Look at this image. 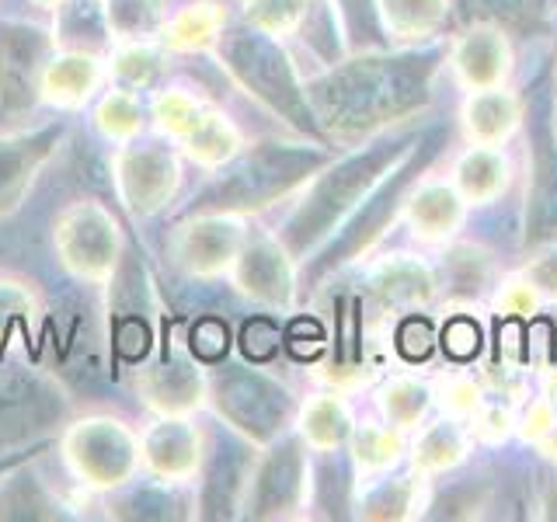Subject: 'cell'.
<instances>
[{"instance_id": "6da1fadb", "label": "cell", "mask_w": 557, "mask_h": 522, "mask_svg": "<svg viewBox=\"0 0 557 522\" xmlns=\"http://www.w3.org/2000/svg\"><path fill=\"white\" fill-rule=\"evenodd\" d=\"M313 164H318V157L300 153V150H278V147L255 150L251 157H244L231 174H223L220 182L209 185L199 199H191L185 216L234 213V209L265 206V199L296 185Z\"/></svg>"}, {"instance_id": "7a4b0ae2", "label": "cell", "mask_w": 557, "mask_h": 522, "mask_svg": "<svg viewBox=\"0 0 557 522\" xmlns=\"http://www.w3.org/2000/svg\"><path fill=\"white\" fill-rule=\"evenodd\" d=\"M220 57L231 66V74L255 91L261 101H269L275 112H283L296 126L310 129V115L304 109L300 87L293 80V70L269 35L255 28H231L220 39Z\"/></svg>"}, {"instance_id": "3957f363", "label": "cell", "mask_w": 557, "mask_h": 522, "mask_svg": "<svg viewBox=\"0 0 557 522\" xmlns=\"http://www.w3.org/2000/svg\"><path fill=\"white\" fill-rule=\"evenodd\" d=\"M66 418V397L49 376L0 365V452L42 439Z\"/></svg>"}, {"instance_id": "277c9868", "label": "cell", "mask_w": 557, "mask_h": 522, "mask_svg": "<svg viewBox=\"0 0 557 522\" xmlns=\"http://www.w3.org/2000/svg\"><path fill=\"white\" fill-rule=\"evenodd\" d=\"M52 49H57V39L39 25H0V115L4 119L32 112L35 101L42 98Z\"/></svg>"}, {"instance_id": "5b68a950", "label": "cell", "mask_w": 557, "mask_h": 522, "mask_svg": "<svg viewBox=\"0 0 557 522\" xmlns=\"http://www.w3.org/2000/svg\"><path fill=\"white\" fill-rule=\"evenodd\" d=\"M66 460L74 474L95 487H119L133 477L139 463V446L129 428L112 418H91L66 432Z\"/></svg>"}, {"instance_id": "8992f818", "label": "cell", "mask_w": 557, "mask_h": 522, "mask_svg": "<svg viewBox=\"0 0 557 522\" xmlns=\"http://www.w3.org/2000/svg\"><path fill=\"white\" fill-rule=\"evenodd\" d=\"M411 95H414L411 84L400 74H391L387 66H362V70H342L327 84H321L318 104L335 122H359L387 109H397V104L411 101Z\"/></svg>"}, {"instance_id": "52a82bcc", "label": "cell", "mask_w": 557, "mask_h": 522, "mask_svg": "<svg viewBox=\"0 0 557 522\" xmlns=\"http://www.w3.org/2000/svg\"><path fill=\"white\" fill-rule=\"evenodd\" d=\"M57 248L63 265L81 278H104L119 265V237L115 223L101 206L66 209L57 226Z\"/></svg>"}, {"instance_id": "ba28073f", "label": "cell", "mask_w": 557, "mask_h": 522, "mask_svg": "<svg viewBox=\"0 0 557 522\" xmlns=\"http://www.w3.org/2000/svg\"><path fill=\"white\" fill-rule=\"evenodd\" d=\"M178 161L164 144L129 147L119 153V188L136 213H157L174 196Z\"/></svg>"}, {"instance_id": "9c48e42d", "label": "cell", "mask_w": 557, "mask_h": 522, "mask_svg": "<svg viewBox=\"0 0 557 522\" xmlns=\"http://www.w3.org/2000/svg\"><path fill=\"white\" fill-rule=\"evenodd\" d=\"M216 408L244 432L265 439L286 418V397L258 373H226L216 380Z\"/></svg>"}, {"instance_id": "30bf717a", "label": "cell", "mask_w": 557, "mask_h": 522, "mask_svg": "<svg viewBox=\"0 0 557 522\" xmlns=\"http://www.w3.org/2000/svg\"><path fill=\"white\" fill-rule=\"evenodd\" d=\"M63 136V126H42L22 136H0V213L22 202L32 178L49 161Z\"/></svg>"}, {"instance_id": "8fae6325", "label": "cell", "mask_w": 557, "mask_h": 522, "mask_svg": "<svg viewBox=\"0 0 557 522\" xmlns=\"http://www.w3.org/2000/svg\"><path fill=\"white\" fill-rule=\"evenodd\" d=\"M196 432L178 418H164L157 422L144 439V457L161 477H185L196 467Z\"/></svg>"}, {"instance_id": "7c38bea8", "label": "cell", "mask_w": 557, "mask_h": 522, "mask_svg": "<svg viewBox=\"0 0 557 522\" xmlns=\"http://www.w3.org/2000/svg\"><path fill=\"white\" fill-rule=\"evenodd\" d=\"M95 84H98V63L91 52H66V57L49 63L42 95L63 104V109H74V104H81L95 91Z\"/></svg>"}, {"instance_id": "4fadbf2b", "label": "cell", "mask_w": 557, "mask_h": 522, "mask_svg": "<svg viewBox=\"0 0 557 522\" xmlns=\"http://www.w3.org/2000/svg\"><path fill=\"white\" fill-rule=\"evenodd\" d=\"M109 35V14L98 0H60V28L57 39L70 52H95Z\"/></svg>"}, {"instance_id": "5bb4252c", "label": "cell", "mask_w": 557, "mask_h": 522, "mask_svg": "<svg viewBox=\"0 0 557 522\" xmlns=\"http://www.w3.org/2000/svg\"><path fill=\"white\" fill-rule=\"evenodd\" d=\"M147 400L164 414L171 411H188L199 400V376L185 362H161L153 365L144 380Z\"/></svg>"}, {"instance_id": "9a60e30c", "label": "cell", "mask_w": 557, "mask_h": 522, "mask_svg": "<svg viewBox=\"0 0 557 522\" xmlns=\"http://www.w3.org/2000/svg\"><path fill=\"white\" fill-rule=\"evenodd\" d=\"M296 481H300L296 449L275 452L255 484V515H275L278 509H286V505L296 498V487H300Z\"/></svg>"}, {"instance_id": "2e32d148", "label": "cell", "mask_w": 557, "mask_h": 522, "mask_svg": "<svg viewBox=\"0 0 557 522\" xmlns=\"http://www.w3.org/2000/svg\"><path fill=\"white\" fill-rule=\"evenodd\" d=\"M109 32L119 39H147L168 22L164 0H109Z\"/></svg>"}, {"instance_id": "e0dca14e", "label": "cell", "mask_w": 557, "mask_h": 522, "mask_svg": "<svg viewBox=\"0 0 557 522\" xmlns=\"http://www.w3.org/2000/svg\"><path fill=\"white\" fill-rule=\"evenodd\" d=\"M226 226L220 223H199V226H188V234L182 237V258L185 265H191L196 272H209L216 269L220 261H226L234 248V237L223 234Z\"/></svg>"}, {"instance_id": "ac0fdd59", "label": "cell", "mask_w": 557, "mask_h": 522, "mask_svg": "<svg viewBox=\"0 0 557 522\" xmlns=\"http://www.w3.org/2000/svg\"><path fill=\"white\" fill-rule=\"evenodd\" d=\"M240 283L248 286L255 296H283L286 293L283 261H278V254L272 248H251L248 254H244Z\"/></svg>"}, {"instance_id": "d6986e66", "label": "cell", "mask_w": 557, "mask_h": 522, "mask_svg": "<svg viewBox=\"0 0 557 522\" xmlns=\"http://www.w3.org/2000/svg\"><path fill=\"white\" fill-rule=\"evenodd\" d=\"M39 509H49V505L39 498V487H35V481L28 477H11V484H8V492L0 495V519H11V515H17V519H39V515H46V512H39Z\"/></svg>"}, {"instance_id": "ffe728a7", "label": "cell", "mask_w": 557, "mask_h": 522, "mask_svg": "<svg viewBox=\"0 0 557 522\" xmlns=\"http://www.w3.org/2000/svg\"><path fill=\"white\" fill-rule=\"evenodd\" d=\"M101 126L109 129L112 136H133L139 129V104L133 101V95L126 91H115L109 101L101 104Z\"/></svg>"}, {"instance_id": "44dd1931", "label": "cell", "mask_w": 557, "mask_h": 522, "mask_svg": "<svg viewBox=\"0 0 557 522\" xmlns=\"http://www.w3.org/2000/svg\"><path fill=\"white\" fill-rule=\"evenodd\" d=\"M216 28V14L209 11L206 4H199V8H191V11H185L178 22L171 25V42L174 46H199L209 32Z\"/></svg>"}, {"instance_id": "7402d4cb", "label": "cell", "mask_w": 557, "mask_h": 522, "mask_svg": "<svg viewBox=\"0 0 557 522\" xmlns=\"http://www.w3.org/2000/svg\"><path fill=\"white\" fill-rule=\"evenodd\" d=\"M191 352L202 362H216L226 352V327L220 321H202L191 331Z\"/></svg>"}, {"instance_id": "603a6c76", "label": "cell", "mask_w": 557, "mask_h": 522, "mask_svg": "<svg viewBox=\"0 0 557 522\" xmlns=\"http://www.w3.org/2000/svg\"><path fill=\"white\" fill-rule=\"evenodd\" d=\"M275 348H278V331L269 321L244 324V352L251 359H269Z\"/></svg>"}, {"instance_id": "cb8c5ba5", "label": "cell", "mask_w": 557, "mask_h": 522, "mask_svg": "<svg viewBox=\"0 0 557 522\" xmlns=\"http://www.w3.org/2000/svg\"><path fill=\"white\" fill-rule=\"evenodd\" d=\"M443 341H446V352H449L453 359H467V356H474V352H478L481 335H478V327L470 324V321H453V324L446 327Z\"/></svg>"}, {"instance_id": "d4e9b609", "label": "cell", "mask_w": 557, "mask_h": 522, "mask_svg": "<svg viewBox=\"0 0 557 522\" xmlns=\"http://www.w3.org/2000/svg\"><path fill=\"white\" fill-rule=\"evenodd\" d=\"M153 70H157V57H153V52H147V49H129L126 57L119 60V77L129 80L133 87L147 84L153 77Z\"/></svg>"}, {"instance_id": "484cf974", "label": "cell", "mask_w": 557, "mask_h": 522, "mask_svg": "<svg viewBox=\"0 0 557 522\" xmlns=\"http://www.w3.org/2000/svg\"><path fill=\"white\" fill-rule=\"evenodd\" d=\"M400 352H405L408 359H425L429 348H432V331L425 321H408L405 327H400Z\"/></svg>"}, {"instance_id": "4316f807", "label": "cell", "mask_w": 557, "mask_h": 522, "mask_svg": "<svg viewBox=\"0 0 557 522\" xmlns=\"http://www.w3.org/2000/svg\"><path fill=\"white\" fill-rule=\"evenodd\" d=\"M35 452H39V446H32V449H14V452H0V477H8L14 474L17 467L28 463Z\"/></svg>"}, {"instance_id": "83f0119b", "label": "cell", "mask_w": 557, "mask_h": 522, "mask_svg": "<svg viewBox=\"0 0 557 522\" xmlns=\"http://www.w3.org/2000/svg\"><path fill=\"white\" fill-rule=\"evenodd\" d=\"M42 4H60V0H42Z\"/></svg>"}]
</instances>
